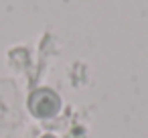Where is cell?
Listing matches in <instances>:
<instances>
[{
    "label": "cell",
    "mask_w": 148,
    "mask_h": 138,
    "mask_svg": "<svg viewBox=\"0 0 148 138\" xmlns=\"http://www.w3.org/2000/svg\"><path fill=\"white\" fill-rule=\"evenodd\" d=\"M29 108L37 118H53L61 108V100L51 89H37L29 97Z\"/></svg>",
    "instance_id": "6da1fadb"
},
{
    "label": "cell",
    "mask_w": 148,
    "mask_h": 138,
    "mask_svg": "<svg viewBox=\"0 0 148 138\" xmlns=\"http://www.w3.org/2000/svg\"><path fill=\"white\" fill-rule=\"evenodd\" d=\"M43 138H55V136H43Z\"/></svg>",
    "instance_id": "7a4b0ae2"
}]
</instances>
